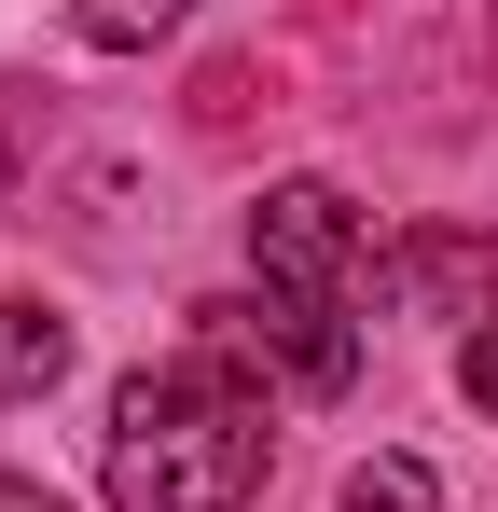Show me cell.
Listing matches in <instances>:
<instances>
[{
	"instance_id": "cell-2",
	"label": "cell",
	"mask_w": 498,
	"mask_h": 512,
	"mask_svg": "<svg viewBox=\"0 0 498 512\" xmlns=\"http://www.w3.org/2000/svg\"><path fill=\"white\" fill-rule=\"evenodd\" d=\"M70 374V319L56 305H0V402H42Z\"/></svg>"
},
{
	"instance_id": "cell-1",
	"label": "cell",
	"mask_w": 498,
	"mask_h": 512,
	"mask_svg": "<svg viewBox=\"0 0 498 512\" xmlns=\"http://www.w3.org/2000/svg\"><path fill=\"white\" fill-rule=\"evenodd\" d=\"M263 457H277V429H263V402H249L208 346L166 360V374H125L111 443H97L111 512H249L263 499Z\"/></svg>"
},
{
	"instance_id": "cell-6",
	"label": "cell",
	"mask_w": 498,
	"mask_h": 512,
	"mask_svg": "<svg viewBox=\"0 0 498 512\" xmlns=\"http://www.w3.org/2000/svg\"><path fill=\"white\" fill-rule=\"evenodd\" d=\"M0 512H70L56 485H28V471H0Z\"/></svg>"
},
{
	"instance_id": "cell-4",
	"label": "cell",
	"mask_w": 498,
	"mask_h": 512,
	"mask_svg": "<svg viewBox=\"0 0 498 512\" xmlns=\"http://www.w3.org/2000/svg\"><path fill=\"white\" fill-rule=\"evenodd\" d=\"M180 14H194V0H83V28H97V42H166Z\"/></svg>"
},
{
	"instance_id": "cell-3",
	"label": "cell",
	"mask_w": 498,
	"mask_h": 512,
	"mask_svg": "<svg viewBox=\"0 0 498 512\" xmlns=\"http://www.w3.org/2000/svg\"><path fill=\"white\" fill-rule=\"evenodd\" d=\"M429 499H443V485H429L415 457H360V471H346V512H429Z\"/></svg>"
},
{
	"instance_id": "cell-5",
	"label": "cell",
	"mask_w": 498,
	"mask_h": 512,
	"mask_svg": "<svg viewBox=\"0 0 498 512\" xmlns=\"http://www.w3.org/2000/svg\"><path fill=\"white\" fill-rule=\"evenodd\" d=\"M457 374H471V402H485V416H498V319H485V333H471V360H457Z\"/></svg>"
}]
</instances>
